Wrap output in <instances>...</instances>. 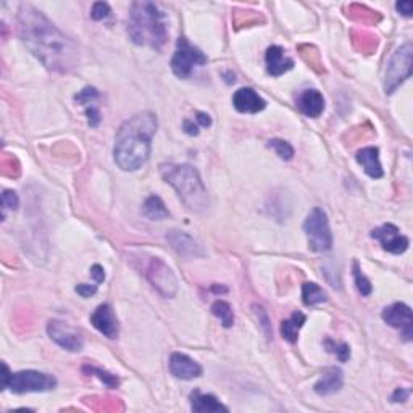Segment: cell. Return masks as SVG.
<instances>
[{"mask_svg": "<svg viewBox=\"0 0 413 413\" xmlns=\"http://www.w3.org/2000/svg\"><path fill=\"white\" fill-rule=\"evenodd\" d=\"M17 22L23 44L45 68L68 73L79 63L78 45L33 5L20 7Z\"/></svg>", "mask_w": 413, "mask_h": 413, "instance_id": "cell-1", "label": "cell"}, {"mask_svg": "<svg viewBox=\"0 0 413 413\" xmlns=\"http://www.w3.org/2000/svg\"><path fill=\"white\" fill-rule=\"evenodd\" d=\"M157 131V116L142 111L120 126L115 137L114 159L123 171H136L150 157L152 137Z\"/></svg>", "mask_w": 413, "mask_h": 413, "instance_id": "cell-2", "label": "cell"}, {"mask_svg": "<svg viewBox=\"0 0 413 413\" xmlns=\"http://www.w3.org/2000/svg\"><path fill=\"white\" fill-rule=\"evenodd\" d=\"M127 34L136 45L160 50L168 38L165 12H162L157 3L147 0L131 3Z\"/></svg>", "mask_w": 413, "mask_h": 413, "instance_id": "cell-3", "label": "cell"}, {"mask_svg": "<svg viewBox=\"0 0 413 413\" xmlns=\"http://www.w3.org/2000/svg\"><path fill=\"white\" fill-rule=\"evenodd\" d=\"M160 175L178 192V196L189 210L203 212L208 207L207 189L201 180V175L192 165L162 163Z\"/></svg>", "mask_w": 413, "mask_h": 413, "instance_id": "cell-4", "label": "cell"}, {"mask_svg": "<svg viewBox=\"0 0 413 413\" xmlns=\"http://www.w3.org/2000/svg\"><path fill=\"white\" fill-rule=\"evenodd\" d=\"M57 380L52 375L42 371L26 370L12 373L7 364H2V387L10 389L15 394H28V392H47L55 389Z\"/></svg>", "mask_w": 413, "mask_h": 413, "instance_id": "cell-5", "label": "cell"}, {"mask_svg": "<svg viewBox=\"0 0 413 413\" xmlns=\"http://www.w3.org/2000/svg\"><path fill=\"white\" fill-rule=\"evenodd\" d=\"M304 231L310 251L328 252L333 247V234H331L328 215L321 208L317 207L309 213L304 221Z\"/></svg>", "mask_w": 413, "mask_h": 413, "instance_id": "cell-6", "label": "cell"}, {"mask_svg": "<svg viewBox=\"0 0 413 413\" xmlns=\"http://www.w3.org/2000/svg\"><path fill=\"white\" fill-rule=\"evenodd\" d=\"M413 62V47L407 42L399 47L392 55L386 68L384 76V91L386 94H392L399 86L412 76Z\"/></svg>", "mask_w": 413, "mask_h": 413, "instance_id": "cell-7", "label": "cell"}, {"mask_svg": "<svg viewBox=\"0 0 413 413\" xmlns=\"http://www.w3.org/2000/svg\"><path fill=\"white\" fill-rule=\"evenodd\" d=\"M205 63L207 57L201 49L192 45L186 38L178 39L175 55L171 59V70L178 78L187 79L196 66H203Z\"/></svg>", "mask_w": 413, "mask_h": 413, "instance_id": "cell-8", "label": "cell"}, {"mask_svg": "<svg viewBox=\"0 0 413 413\" xmlns=\"http://www.w3.org/2000/svg\"><path fill=\"white\" fill-rule=\"evenodd\" d=\"M146 276L163 297H175L178 293V279L171 268L160 258H150L146 268Z\"/></svg>", "mask_w": 413, "mask_h": 413, "instance_id": "cell-9", "label": "cell"}, {"mask_svg": "<svg viewBox=\"0 0 413 413\" xmlns=\"http://www.w3.org/2000/svg\"><path fill=\"white\" fill-rule=\"evenodd\" d=\"M47 334L55 344L68 352H79L84 348V338L81 331L65 321L50 320L47 325Z\"/></svg>", "mask_w": 413, "mask_h": 413, "instance_id": "cell-10", "label": "cell"}, {"mask_svg": "<svg viewBox=\"0 0 413 413\" xmlns=\"http://www.w3.org/2000/svg\"><path fill=\"white\" fill-rule=\"evenodd\" d=\"M382 320L392 328L400 329L402 338L412 341L413 338V313L409 305L396 302L382 310Z\"/></svg>", "mask_w": 413, "mask_h": 413, "instance_id": "cell-11", "label": "cell"}, {"mask_svg": "<svg viewBox=\"0 0 413 413\" xmlns=\"http://www.w3.org/2000/svg\"><path fill=\"white\" fill-rule=\"evenodd\" d=\"M371 237L376 239L386 252H391L394 255L404 254L407 249H409V244H410L409 237H405L404 234H400L399 228L391 223L382 224V226L373 229V231H371Z\"/></svg>", "mask_w": 413, "mask_h": 413, "instance_id": "cell-12", "label": "cell"}, {"mask_svg": "<svg viewBox=\"0 0 413 413\" xmlns=\"http://www.w3.org/2000/svg\"><path fill=\"white\" fill-rule=\"evenodd\" d=\"M91 323L109 339H115L118 336V321L109 304H102L94 310V313L91 315Z\"/></svg>", "mask_w": 413, "mask_h": 413, "instance_id": "cell-13", "label": "cell"}, {"mask_svg": "<svg viewBox=\"0 0 413 413\" xmlns=\"http://www.w3.org/2000/svg\"><path fill=\"white\" fill-rule=\"evenodd\" d=\"M170 371L175 378L180 380H194L202 376V366L189 355L175 352L170 357Z\"/></svg>", "mask_w": 413, "mask_h": 413, "instance_id": "cell-14", "label": "cell"}, {"mask_svg": "<svg viewBox=\"0 0 413 413\" xmlns=\"http://www.w3.org/2000/svg\"><path fill=\"white\" fill-rule=\"evenodd\" d=\"M166 239L168 242L171 244V247L175 249L178 254L182 255V257L192 258V257H202L203 255V249L201 247V244H198L194 237H191L189 234L171 229V231L166 234Z\"/></svg>", "mask_w": 413, "mask_h": 413, "instance_id": "cell-15", "label": "cell"}, {"mask_svg": "<svg viewBox=\"0 0 413 413\" xmlns=\"http://www.w3.org/2000/svg\"><path fill=\"white\" fill-rule=\"evenodd\" d=\"M233 105L239 114H258L267 107L262 97L251 88L237 89L233 95Z\"/></svg>", "mask_w": 413, "mask_h": 413, "instance_id": "cell-16", "label": "cell"}, {"mask_svg": "<svg viewBox=\"0 0 413 413\" xmlns=\"http://www.w3.org/2000/svg\"><path fill=\"white\" fill-rule=\"evenodd\" d=\"M344 384V373L338 366H328L323 370L320 380L315 382L313 389L318 396H333L341 391Z\"/></svg>", "mask_w": 413, "mask_h": 413, "instance_id": "cell-17", "label": "cell"}, {"mask_svg": "<svg viewBox=\"0 0 413 413\" xmlns=\"http://www.w3.org/2000/svg\"><path fill=\"white\" fill-rule=\"evenodd\" d=\"M265 62H267L268 73L274 76V78H278V76L288 73L289 70L294 68V60L288 57L281 45H272V47H268L267 55H265Z\"/></svg>", "mask_w": 413, "mask_h": 413, "instance_id": "cell-18", "label": "cell"}, {"mask_svg": "<svg viewBox=\"0 0 413 413\" xmlns=\"http://www.w3.org/2000/svg\"><path fill=\"white\" fill-rule=\"evenodd\" d=\"M297 109L309 118H318L325 111V97L317 89H305L297 95Z\"/></svg>", "mask_w": 413, "mask_h": 413, "instance_id": "cell-19", "label": "cell"}, {"mask_svg": "<svg viewBox=\"0 0 413 413\" xmlns=\"http://www.w3.org/2000/svg\"><path fill=\"white\" fill-rule=\"evenodd\" d=\"M357 162L360 163L364 171L373 180H380L384 175L380 162V150L376 147H365L357 152Z\"/></svg>", "mask_w": 413, "mask_h": 413, "instance_id": "cell-20", "label": "cell"}, {"mask_svg": "<svg viewBox=\"0 0 413 413\" xmlns=\"http://www.w3.org/2000/svg\"><path fill=\"white\" fill-rule=\"evenodd\" d=\"M191 409L197 413H228V407L223 405L215 396L202 394L198 391L191 394Z\"/></svg>", "mask_w": 413, "mask_h": 413, "instance_id": "cell-21", "label": "cell"}, {"mask_svg": "<svg viewBox=\"0 0 413 413\" xmlns=\"http://www.w3.org/2000/svg\"><path fill=\"white\" fill-rule=\"evenodd\" d=\"M142 215L152 221H160L170 217V212L159 196H149L142 205Z\"/></svg>", "mask_w": 413, "mask_h": 413, "instance_id": "cell-22", "label": "cell"}, {"mask_svg": "<svg viewBox=\"0 0 413 413\" xmlns=\"http://www.w3.org/2000/svg\"><path fill=\"white\" fill-rule=\"evenodd\" d=\"M305 321H307V317L302 312H294L290 315V318L284 320L281 325V334L283 338L288 341V343L294 344L299 338V331L302 328Z\"/></svg>", "mask_w": 413, "mask_h": 413, "instance_id": "cell-23", "label": "cell"}, {"mask_svg": "<svg viewBox=\"0 0 413 413\" xmlns=\"http://www.w3.org/2000/svg\"><path fill=\"white\" fill-rule=\"evenodd\" d=\"M328 295L323 289H321L318 284L315 283H304L302 286V300L307 307H313V305H318L321 302H326Z\"/></svg>", "mask_w": 413, "mask_h": 413, "instance_id": "cell-24", "label": "cell"}, {"mask_svg": "<svg viewBox=\"0 0 413 413\" xmlns=\"http://www.w3.org/2000/svg\"><path fill=\"white\" fill-rule=\"evenodd\" d=\"M212 313L221 321L224 328H231L234 325L233 307L228 302H224V300H217V302L212 305Z\"/></svg>", "mask_w": 413, "mask_h": 413, "instance_id": "cell-25", "label": "cell"}, {"mask_svg": "<svg viewBox=\"0 0 413 413\" xmlns=\"http://www.w3.org/2000/svg\"><path fill=\"white\" fill-rule=\"evenodd\" d=\"M83 371H84V373H88L89 376H97V378L104 382L107 387H110V389H115V387H118V384H120V380L116 378L115 375L109 373V371H104V370L97 368V366L84 365Z\"/></svg>", "mask_w": 413, "mask_h": 413, "instance_id": "cell-26", "label": "cell"}, {"mask_svg": "<svg viewBox=\"0 0 413 413\" xmlns=\"http://www.w3.org/2000/svg\"><path fill=\"white\" fill-rule=\"evenodd\" d=\"M325 348L331 354H334L341 361H348L350 359V348L344 343H336L333 339L325 341Z\"/></svg>", "mask_w": 413, "mask_h": 413, "instance_id": "cell-27", "label": "cell"}, {"mask_svg": "<svg viewBox=\"0 0 413 413\" xmlns=\"http://www.w3.org/2000/svg\"><path fill=\"white\" fill-rule=\"evenodd\" d=\"M268 147L276 152V155H279V159H283V160H290L294 157V149L288 141L272 139L268 142Z\"/></svg>", "mask_w": 413, "mask_h": 413, "instance_id": "cell-28", "label": "cell"}, {"mask_svg": "<svg viewBox=\"0 0 413 413\" xmlns=\"http://www.w3.org/2000/svg\"><path fill=\"white\" fill-rule=\"evenodd\" d=\"M354 279H355V286H357V290L361 295H370L371 290H373V286H371L370 279L365 276L364 273H361V270L359 267V263L354 262Z\"/></svg>", "mask_w": 413, "mask_h": 413, "instance_id": "cell-29", "label": "cell"}, {"mask_svg": "<svg viewBox=\"0 0 413 413\" xmlns=\"http://www.w3.org/2000/svg\"><path fill=\"white\" fill-rule=\"evenodd\" d=\"M2 205H3V217L7 210H17L20 205V198L15 191H3L2 194Z\"/></svg>", "mask_w": 413, "mask_h": 413, "instance_id": "cell-30", "label": "cell"}, {"mask_svg": "<svg viewBox=\"0 0 413 413\" xmlns=\"http://www.w3.org/2000/svg\"><path fill=\"white\" fill-rule=\"evenodd\" d=\"M97 97H99V93L95 88H86L75 95V100L81 105H93Z\"/></svg>", "mask_w": 413, "mask_h": 413, "instance_id": "cell-31", "label": "cell"}, {"mask_svg": "<svg viewBox=\"0 0 413 413\" xmlns=\"http://www.w3.org/2000/svg\"><path fill=\"white\" fill-rule=\"evenodd\" d=\"M110 15V5L105 2H95L93 5V10H91V18L95 20V22H100V20L107 18Z\"/></svg>", "mask_w": 413, "mask_h": 413, "instance_id": "cell-32", "label": "cell"}, {"mask_svg": "<svg viewBox=\"0 0 413 413\" xmlns=\"http://www.w3.org/2000/svg\"><path fill=\"white\" fill-rule=\"evenodd\" d=\"M76 293L81 297H91L97 293V284H79V286H76Z\"/></svg>", "mask_w": 413, "mask_h": 413, "instance_id": "cell-33", "label": "cell"}, {"mask_svg": "<svg viewBox=\"0 0 413 413\" xmlns=\"http://www.w3.org/2000/svg\"><path fill=\"white\" fill-rule=\"evenodd\" d=\"M86 115H88V120H89V125L91 126H97L100 123V111L97 107L91 105L88 107V110H86Z\"/></svg>", "mask_w": 413, "mask_h": 413, "instance_id": "cell-34", "label": "cell"}, {"mask_svg": "<svg viewBox=\"0 0 413 413\" xmlns=\"http://www.w3.org/2000/svg\"><path fill=\"white\" fill-rule=\"evenodd\" d=\"M396 8H397V12H399L400 15H404V17H412V13H413V3L410 2V0L397 2Z\"/></svg>", "mask_w": 413, "mask_h": 413, "instance_id": "cell-35", "label": "cell"}, {"mask_svg": "<svg viewBox=\"0 0 413 413\" xmlns=\"http://www.w3.org/2000/svg\"><path fill=\"white\" fill-rule=\"evenodd\" d=\"M91 278L94 279L97 286H99L100 283H104V279H105V272H104V268H102L100 265H94V267L91 268Z\"/></svg>", "mask_w": 413, "mask_h": 413, "instance_id": "cell-36", "label": "cell"}, {"mask_svg": "<svg viewBox=\"0 0 413 413\" xmlns=\"http://www.w3.org/2000/svg\"><path fill=\"white\" fill-rule=\"evenodd\" d=\"M410 397V391L409 389H402V387H399V389H396L394 394H392L391 400L392 402H405L407 399Z\"/></svg>", "mask_w": 413, "mask_h": 413, "instance_id": "cell-37", "label": "cell"}, {"mask_svg": "<svg viewBox=\"0 0 413 413\" xmlns=\"http://www.w3.org/2000/svg\"><path fill=\"white\" fill-rule=\"evenodd\" d=\"M198 126L197 123H194V120H185V125H182V130H185L186 134L189 136H197L198 134Z\"/></svg>", "mask_w": 413, "mask_h": 413, "instance_id": "cell-38", "label": "cell"}, {"mask_svg": "<svg viewBox=\"0 0 413 413\" xmlns=\"http://www.w3.org/2000/svg\"><path fill=\"white\" fill-rule=\"evenodd\" d=\"M196 123L201 127H210L212 126V118L207 114H202V111H198V114L196 115Z\"/></svg>", "mask_w": 413, "mask_h": 413, "instance_id": "cell-39", "label": "cell"}]
</instances>
